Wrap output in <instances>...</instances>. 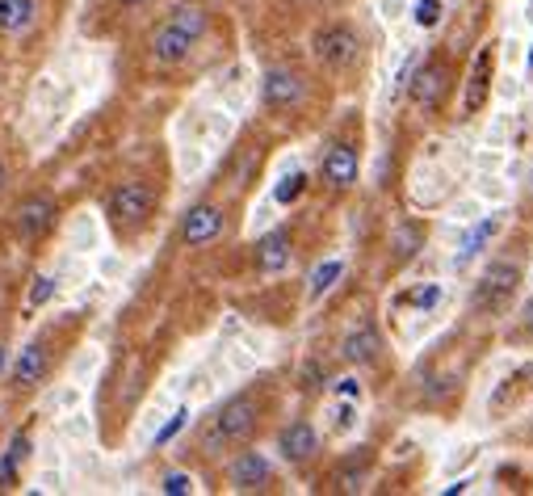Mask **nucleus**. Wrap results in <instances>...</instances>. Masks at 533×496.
I'll return each mask as SVG.
<instances>
[{
  "label": "nucleus",
  "instance_id": "nucleus-33",
  "mask_svg": "<svg viewBox=\"0 0 533 496\" xmlns=\"http://www.w3.org/2000/svg\"><path fill=\"white\" fill-rule=\"evenodd\" d=\"M340 396H362V388H357L353 379H345V383H340Z\"/></svg>",
  "mask_w": 533,
  "mask_h": 496
},
{
  "label": "nucleus",
  "instance_id": "nucleus-18",
  "mask_svg": "<svg viewBox=\"0 0 533 496\" xmlns=\"http://www.w3.org/2000/svg\"><path fill=\"white\" fill-rule=\"evenodd\" d=\"M378 350H382V337H378V328H374V324H357L349 337H345V345H340L345 362H353V366L374 362Z\"/></svg>",
  "mask_w": 533,
  "mask_h": 496
},
{
  "label": "nucleus",
  "instance_id": "nucleus-3",
  "mask_svg": "<svg viewBox=\"0 0 533 496\" xmlns=\"http://www.w3.org/2000/svg\"><path fill=\"white\" fill-rule=\"evenodd\" d=\"M156 206H160V185H152L147 177H126L106 194V219L118 240H134L152 223Z\"/></svg>",
  "mask_w": 533,
  "mask_h": 496
},
{
  "label": "nucleus",
  "instance_id": "nucleus-30",
  "mask_svg": "<svg viewBox=\"0 0 533 496\" xmlns=\"http://www.w3.org/2000/svg\"><path fill=\"white\" fill-rule=\"evenodd\" d=\"M9 332H0V383H5V375H9Z\"/></svg>",
  "mask_w": 533,
  "mask_h": 496
},
{
  "label": "nucleus",
  "instance_id": "nucleus-15",
  "mask_svg": "<svg viewBox=\"0 0 533 496\" xmlns=\"http://www.w3.org/2000/svg\"><path fill=\"white\" fill-rule=\"evenodd\" d=\"M278 450H281V459L286 463H307V459H316L319 454V434L307 421H290L278 434Z\"/></svg>",
  "mask_w": 533,
  "mask_h": 496
},
{
  "label": "nucleus",
  "instance_id": "nucleus-20",
  "mask_svg": "<svg viewBox=\"0 0 533 496\" xmlns=\"http://www.w3.org/2000/svg\"><path fill=\"white\" fill-rule=\"evenodd\" d=\"M529 379H533V366H525V370H512L509 379H504V388H496L492 391V404L487 408L496 412H509V408H517V399H521V391H529Z\"/></svg>",
  "mask_w": 533,
  "mask_h": 496
},
{
  "label": "nucleus",
  "instance_id": "nucleus-21",
  "mask_svg": "<svg viewBox=\"0 0 533 496\" xmlns=\"http://www.w3.org/2000/svg\"><path fill=\"white\" fill-rule=\"evenodd\" d=\"M25 459H30V434H17L9 442V450H5V459H0V492L17 484V475H22V463Z\"/></svg>",
  "mask_w": 533,
  "mask_h": 496
},
{
  "label": "nucleus",
  "instance_id": "nucleus-11",
  "mask_svg": "<svg viewBox=\"0 0 533 496\" xmlns=\"http://www.w3.org/2000/svg\"><path fill=\"white\" fill-rule=\"evenodd\" d=\"M303 98H307V80H303L299 68H290V63L269 68L265 80H261V101H265L269 109H294Z\"/></svg>",
  "mask_w": 533,
  "mask_h": 496
},
{
  "label": "nucleus",
  "instance_id": "nucleus-22",
  "mask_svg": "<svg viewBox=\"0 0 533 496\" xmlns=\"http://www.w3.org/2000/svg\"><path fill=\"white\" fill-rule=\"evenodd\" d=\"M496 231H500V219H483V223H479V228H474L471 236H466V244H462V253L454 257V266H458V269H462V266H471V261H474L479 253H483V244L492 240Z\"/></svg>",
  "mask_w": 533,
  "mask_h": 496
},
{
  "label": "nucleus",
  "instance_id": "nucleus-35",
  "mask_svg": "<svg viewBox=\"0 0 533 496\" xmlns=\"http://www.w3.org/2000/svg\"><path fill=\"white\" fill-rule=\"evenodd\" d=\"M529 190H533V173H529Z\"/></svg>",
  "mask_w": 533,
  "mask_h": 496
},
{
  "label": "nucleus",
  "instance_id": "nucleus-29",
  "mask_svg": "<svg viewBox=\"0 0 533 496\" xmlns=\"http://www.w3.org/2000/svg\"><path fill=\"white\" fill-rule=\"evenodd\" d=\"M185 416H189V412H177V416H172V421H169V425H164V434H160V437H156V446H164V442H169V437H172V434H177V429H181V425H185Z\"/></svg>",
  "mask_w": 533,
  "mask_h": 496
},
{
  "label": "nucleus",
  "instance_id": "nucleus-1",
  "mask_svg": "<svg viewBox=\"0 0 533 496\" xmlns=\"http://www.w3.org/2000/svg\"><path fill=\"white\" fill-rule=\"evenodd\" d=\"M256 425H261V399H256V391H240V396L223 399L207 421H202V429H198V454L218 459V454L244 446Z\"/></svg>",
  "mask_w": 533,
  "mask_h": 496
},
{
  "label": "nucleus",
  "instance_id": "nucleus-28",
  "mask_svg": "<svg viewBox=\"0 0 533 496\" xmlns=\"http://www.w3.org/2000/svg\"><path fill=\"white\" fill-rule=\"evenodd\" d=\"M303 182L307 177H290V185H281L278 190V202H294V198L303 194Z\"/></svg>",
  "mask_w": 533,
  "mask_h": 496
},
{
  "label": "nucleus",
  "instance_id": "nucleus-14",
  "mask_svg": "<svg viewBox=\"0 0 533 496\" xmlns=\"http://www.w3.org/2000/svg\"><path fill=\"white\" fill-rule=\"evenodd\" d=\"M227 480H231V492H265L273 484V467H269V459L261 450H244L240 459L231 463Z\"/></svg>",
  "mask_w": 533,
  "mask_h": 496
},
{
  "label": "nucleus",
  "instance_id": "nucleus-7",
  "mask_svg": "<svg viewBox=\"0 0 533 496\" xmlns=\"http://www.w3.org/2000/svg\"><path fill=\"white\" fill-rule=\"evenodd\" d=\"M521 278L525 274L517 261H496V266L479 278V286H474L471 307L474 312H504L512 303V295H517V286H521Z\"/></svg>",
  "mask_w": 533,
  "mask_h": 496
},
{
  "label": "nucleus",
  "instance_id": "nucleus-4",
  "mask_svg": "<svg viewBox=\"0 0 533 496\" xmlns=\"http://www.w3.org/2000/svg\"><path fill=\"white\" fill-rule=\"evenodd\" d=\"M55 223H60V198L51 190H30L25 198L13 202L9 228L22 244H42L55 231Z\"/></svg>",
  "mask_w": 533,
  "mask_h": 496
},
{
  "label": "nucleus",
  "instance_id": "nucleus-25",
  "mask_svg": "<svg viewBox=\"0 0 533 496\" xmlns=\"http://www.w3.org/2000/svg\"><path fill=\"white\" fill-rule=\"evenodd\" d=\"M437 22H441V0H420V5H416V25H420V30H433Z\"/></svg>",
  "mask_w": 533,
  "mask_h": 496
},
{
  "label": "nucleus",
  "instance_id": "nucleus-24",
  "mask_svg": "<svg viewBox=\"0 0 533 496\" xmlns=\"http://www.w3.org/2000/svg\"><path fill=\"white\" fill-rule=\"evenodd\" d=\"M340 269H345L340 261H327V266H319L316 274H311V299H319V295H324L327 286H332V282L340 278Z\"/></svg>",
  "mask_w": 533,
  "mask_h": 496
},
{
  "label": "nucleus",
  "instance_id": "nucleus-10",
  "mask_svg": "<svg viewBox=\"0 0 533 496\" xmlns=\"http://www.w3.org/2000/svg\"><path fill=\"white\" fill-rule=\"evenodd\" d=\"M357 173H362V152H357V144H349V139H336V144L324 152L319 177L327 182V190L345 194V190H353V185H357Z\"/></svg>",
  "mask_w": 533,
  "mask_h": 496
},
{
  "label": "nucleus",
  "instance_id": "nucleus-19",
  "mask_svg": "<svg viewBox=\"0 0 533 496\" xmlns=\"http://www.w3.org/2000/svg\"><path fill=\"white\" fill-rule=\"evenodd\" d=\"M169 22L181 25L185 34H194L198 42H202V38H207V30H210V13H207V5H202V0H177V5H172V13H169Z\"/></svg>",
  "mask_w": 533,
  "mask_h": 496
},
{
  "label": "nucleus",
  "instance_id": "nucleus-12",
  "mask_svg": "<svg viewBox=\"0 0 533 496\" xmlns=\"http://www.w3.org/2000/svg\"><path fill=\"white\" fill-rule=\"evenodd\" d=\"M223 228H227L223 206H218V202H194L181 215V244H185V248H202V244L218 240Z\"/></svg>",
  "mask_w": 533,
  "mask_h": 496
},
{
  "label": "nucleus",
  "instance_id": "nucleus-6",
  "mask_svg": "<svg viewBox=\"0 0 533 496\" xmlns=\"http://www.w3.org/2000/svg\"><path fill=\"white\" fill-rule=\"evenodd\" d=\"M357 47H362V38H357V30L345 25V22L319 25L316 34H311V55H316V63L327 68V72L349 68V63L357 60Z\"/></svg>",
  "mask_w": 533,
  "mask_h": 496
},
{
  "label": "nucleus",
  "instance_id": "nucleus-2",
  "mask_svg": "<svg viewBox=\"0 0 533 496\" xmlns=\"http://www.w3.org/2000/svg\"><path fill=\"white\" fill-rule=\"evenodd\" d=\"M63 358V328L60 324H47L42 332L25 341L17 358L9 362V391L13 396H34L38 388H47V379L55 375V366Z\"/></svg>",
  "mask_w": 533,
  "mask_h": 496
},
{
  "label": "nucleus",
  "instance_id": "nucleus-8",
  "mask_svg": "<svg viewBox=\"0 0 533 496\" xmlns=\"http://www.w3.org/2000/svg\"><path fill=\"white\" fill-rule=\"evenodd\" d=\"M198 47V38L194 34H185L181 25H172L169 17L152 30V38H147V60L156 63V68H181L189 55H194Z\"/></svg>",
  "mask_w": 533,
  "mask_h": 496
},
{
  "label": "nucleus",
  "instance_id": "nucleus-9",
  "mask_svg": "<svg viewBox=\"0 0 533 496\" xmlns=\"http://www.w3.org/2000/svg\"><path fill=\"white\" fill-rule=\"evenodd\" d=\"M492 76H496V42H483L474 51L471 76H466V93H462V118H474L492 98Z\"/></svg>",
  "mask_w": 533,
  "mask_h": 496
},
{
  "label": "nucleus",
  "instance_id": "nucleus-5",
  "mask_svg": "<svg viewBox=\"0 0 533 496\" xmlns=\"http://www.w3.org/2000/svg\"><path fill=\"white\" fill-rule=\"evenodd\" d=\"M449 89H454V80H449V63L441 60V55H428V60L412 72V80H408V101H412L416 109H425V114H437V109L446 106Z\"/></svg>",
  "mask_w": 533,
  "mask_h": 496
},
{
  "label": "nucleus",
  "instance_id": "nucleus-17",
  "mask_svg": "<svg viewBox=\"0 0 533 496\" xmlns=\"http://www.w3.org/2000/svg\"><path fill=\"white\" fill-rule=\"evenodd\" d=\"M290 266V231H269L256 240V269L261 274H281V269Z\"/></svg>",
  "mask_w": 533,
  "mask_h": 496
},
{
  "label": "nucleus",
  "instance_id": "nucleus-13",
  "mask_svg": "<svg viewBox=\"0 0 533 496\" xmlns=\"http://www.w3.org/2000/svg\"><path fill=\"white\" fill-rule=\"evenodd\" d=\"M42 13H47L42 0H0V38H9V42L30 38L42 22Z\"/></svg>",
  "mask_w": 533,
  "mask_h": 496
},
{
  "label": "nucleus",
  "instance_id": "nucleus-36",
  "mask_svg": "<svg viewBox=\"0 0 533 496\" xmlns=\"http://www.w3.org/2000/svg\"><path fill=\"white\" fill-rule=\"evenodd\" d=\"M529 68H533V55H529Z\"/></svg>",
  "mask_w": 533,
  "mask_h": 496
},
{
  "label": "nucleus",
  "instance_id": "nucleus-16",
  "mask_svg": "<svg viewBox=\"0 0 533 496\" xmlns=\"http://www.w3.org/2000/svg\"><path fill=\"white\" fill-rule=\"evenodd\" d=\"M370 467H374V450L357 446L353 454L340 459L336 475H332V484H336L340 492H357V488H365V480H370Z\"/></svg>",
  "mask_w": 533,
  "mask_h": 496
},
{
  "label": "nucleus",
  "instance_id": "nucleus-23",
  "mask_svg": "<svg viewBox=\"0 0 533 496\" xmlns=\"http://www.w3.org/2000/svg\"><path fill=\"white\" fill-rule=\"evenodd\" d=\"M416 244H425V228H416V223H403V228L395 231V248H400V261H408V257L416 253Z\"/></svg>",
  "mask_w": 533,
  "mask_h": 496
},
{
  "label": "nucleus",
  "instance_id": "nucleus-34",
  "mask_svg": "<svg viewBox=\"0 0 533 496\" xmlns=\"http://www.w3.org/2000/svg\"><path fill=\"white\" fill-rule=\"evenodd\" d=\"M521 328L533 337V303H525V320H521Z\"/></svg>",
  "mask_w": 533,
  "mask_h": 496
},
{
  "label": "nucleus",
  "instance_id": "nucleus-27",
  "mask_svg": "<svg viewBox=\"0 0 533 496\" xmlns=\"http://www.w3.org/2000/svg\"><path fill=\"white\" fill-rule=\"evenodd\" d=\"M437 299H441V291H437V286H428V291H412V295H403L400 303H412V307H433Z\"/></svg>",
  "mask_w": 533,
  "mask_h": 496
},
{
  "label": "nucleus",
  "instance_id": "nucleus-26",
  "mask_svg": "<svg viewBox=\"0 0 533 496\" xmlns=\"http://www.w3.org/2000/svg\"><path fill=\"white\" fill-rule=\"evenodd\" d=\"M194 488V480L185 472H172V475H164V492H172V496H181V492H189Z\"/></svg>",
  "mask_w": 533,
  "mask_h": 496
},
{
  "label": "nucleus",
  "instance_id": "nucleus-32",
  "mask_svg": "<svg viewBox=\"0 0 533 496\" xmlns=\"http://www.w3.org/2000/svg\"><path fill=\"white\" fill-rule=\"evenodd\" d=\"M114 9H122V13H139V9H147L152 0H109Z\"/></svg>",
  "mask_w": 533,
  "mask_h": 496
},
{
  "label": "nucleus",
  "instance_id": "nucleus-31",
  "mask_svg": "<svg viewBox=\"0 0 533 496\" xmlns=\"http://www.w3.org/2000/svg\"><path fill=\"white\" fill-rule=\"evenodd\" d=\"M9 185H13V164H9V156L0 152V194H5Z\"/></svg>",
  "mask_w": 533,
  "mask_h": 496
}]
</instances>
